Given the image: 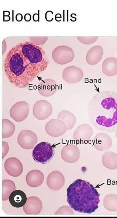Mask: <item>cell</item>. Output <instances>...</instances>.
Instances as JSON below:
<instances>
[{
  "mask_svg": "<svg viewBox=\"0 0 117 218\" xmlns=\"http://www.w3.org/2000/svg\"><path fill=\"white\" fill-rule=\"evenodd\" d=\"M49 64L43 48L27 41L10 50L5 58L4 67L9 82L14 86L23 88L44 71Z\"/></svg>",
  "mask_w": 117,
  "mask_h": 218,
  "instance_id": "obj_1",
  "label": "cell"
},
{
  "mask_svg": "<svg viewBox=\"0 0 117 218\" xmlns=\"http://www.w3.org/2000/svg\"><path fill=\"white\" fill-rule=\"evenodd\" d=\"M89 121L96 129L111 132L117 127V93L103 91L95 95L88 105Z\"/></svg>",
  "mask_w": 117,
  "mask_h": 218,
  "instance_id": "obj_2",
  "label": "cell"
},
{
  "mask_svg": "<svg viewBox=\"0 0 117 218\" xmlns=\"http://www.w3.org/2000/svg\"><path fill=\"white\" fill-rule=\"evenodd\" d=\"M67 192L68 203L77 212L91 214L98 208L100 194L87 181L76 180L69 186Z\"/></svg>",
  "mask_w": 117,
  "mask_h": 218,
  "instance_id": "obj_3",
  "label": "cell"
},
{
  "mask_svg": "<svg viewBox=\"0 0 117 218\" xmlns=\"http://www.w3.org/2000/svg\"><path fill=\"white\" fill-rule=\"evenodd\" d=\"M54 153L53 146L49 142H42L35 147L32 151V156L35 161L44 164L51 160Z\"/></svg>",
  "mask_w": 117,
  "mask_h": 218,
  "instance_id": "obj_4",
  "label": "cell"
},
{
  "mask_svg": "<svg viewBox=\"0 0 117 218\" xmlns=\"http://www.w3.org/2000/svg\"><path fill=\"white\" fill-rule=\"evenodd\" d=\"M75 54L70 47L64 45H59L55 48L52 53V57L56 63L63 65L69 63L74 59Z\"/></svg>",
  "mask_w": 117,
  "mask_h": 218,
  "instance_id": "obj_5",
  "label": "cell"
},
{
  "mask_svg": "<svg viewBox=\"0 0 117 218\" xmlns=\"http://www.w3.org/2000/svg\"><path fill=\"white\" fill-rule=\"evenodd\" d=\"M29 109V105L27 102L24 101L17 102L11 108L10 116L16 121H23L27 117Z\"/></svg>",
  "mask_w": 117,
  "mask_h": 218,
  "instance_id": "obj_6",
  "label": "cell"
},
{
  "mask_svg": "<svg viewBox=\"0 0 117 218\" xmlns=\"http://www.w3.org/2000/svg\"><path fill=\"white\" fill-rule=\"evenodd\" d=\"M52 111L51 104L45 100L37 101L33 106V114L36 119L39 120L46 119L51 115Z\"/></svg>",
  "mask_w": 117,
  "mask_h": 218,
  "instance_id": "obj_7",
  "label": "cell"
},
{
  "mask_svg": "<svg viewBox=\"0 0 117 218\" xmlns=\"http://www.w3.org/2000/svg\"><path fill=\"white\" fill-rule=\"evenodd\" d=\"M68 130L65 123L58 119H51L45 126V130L49 136L54 137H58L62 135Z\"/></svg>",
  "mask_w": 117,
  "mask_h": 218,
  "instance_id": "obj_8",
  "label": "cell"
},
{
  "mask_svg": "<svg viewBox=\"0 0 117 218\" xmlns=\"http://www.w3.org/2000/svg\"><path fill=\"white\" fill-rule=\"evenodd\" d=\"M19 145L26 149L32 148L37 142L36 134L32 131L28 130H23L19 134L17 138Z\"/></svg>",
  "mask_w": 117,
  "mask_h": 218,
  "instance_id": "obj_9",
  "label": "cell"
},
{
  "mask_svg": "<svg viewBox=\"0 0 117 218\" xmlns=\"http://www.w3.org/2000/svg\"><path fill=\"white\" fill-rule=\"evenodd\" d=\"M82 70L79 67L72 65L65 68L63 70L62 77L63 80L69 84H75L80 82L84 76Z\"/></svg>",
  "mask_w": 117,
  "mask_h": 218,
  "instance_id": "obj_10",
  "label": "cell"
},
{
  "mask_svg": "<svg viewBox=\"0 0 117 218\" xmlns=\"http://www.w3.org/2000/svg\"><path fill=\"white\" fill-rule=\"evenodd\" d=\"M62 159L65 162L73 163L77 162L80 156V151L77 147L73 144L64 146L61 152Z\"/></svg>",
  "mask_w": 117,
  "mask_h": 218,
  "instance_id": "obj_11",
  "label": "cell"
},
{
  "mask_svg": "<svg viewBox=\"0 0 117 218\" xmlns=\"http://www.w3.org/2000/svg\"><path fill=\"white\" fill-rule=\"evenodd\" d=\"M57 90L55 81L51 79L46 78L42 80L38 85V90L41 95L49 97L54 95Z\"/></svg>",
  "mask_w": 117,
  "mask_h": 218,
  "instance_id": "obj_12",
  "label": "cell"
},
{
  "mask_svg": "<svg viewBox=\"0 0 117 218\" xmlns=\"http://www.w3.org/2000/svg\"><path fill=\"white\" fill-rule=\"evenodd\" d=\"M112 141L111 138L104 133L97 134L93 140V146L97 150L100 151H107L111 147Z\"/></svg>",
  "mask_w": 117,
  "mask_h": 218,
  "instance_id": "obj_13",
  "label": "cell"
},
{
  "mask_svg": "<svg viewBox=\"0 0 117 218\" xmlns=\"http://www.w3.org/2000/svg\"><path fill=\"white\" fill-rule=\"evenodd\" d=\"M93 133L92 127L87 124L79 125L74 131L73 138L76 141L84 142L88 141Z\"/></svg>",
  "mask_w": 117,
  "mask_h": 218,
  "instance_id": "obj_14",
  "label": "cell"
},
{
  "mask_svg": "<svg viewBox=\"0 0 117 218\" xmlns=\"http://www.w3.org/2000/svg\"><path fill=\"white\" fill-rule=\"evenodd\" d=\"M103 50L100 45H95L91 48L87 52L86 59L87 63L90 65H95L101 60Z\"/></svg>",
  "mask_w": 117,
  "mask_h": 218,
  "instance_id": "obj_15",
  "label": "cell"
},
{
  "mask_svg": "<svg viewBox=\"0 0 117 218\" xmlns=\"http://www.w3.org/2000/svg\"><path fill=\"white\" fill-rule=\"evenodd\" d=\"M9 200L10 204L13 206L19 208L25 205L27 202V196L23 191L16 190L13 191L10 194Z\"/></svg>",
  "mask_w": 117,
  "mask_h": 218,
  "instance_id": "obj_16",
  "label": "cell"
},
{
  "mask_svg": "<svg viewBox=\"0 0 117 218\" xmlns=\"http://www.w3.org/2000/svg\"><path fill=\"white\" fill-rule=\"evenodd\" d=\"M103 73L107 76H112L117 74V59L113 57L106 58L102 65Z\"/></svg>",
  "mask_w": 117,
  "mask_h": 218,
  "instance_id": "obj_17",
  "label": "cell"
},
{
  "mask_svg": "<svg viewBox=\"0 0 117 218\" xmlns=\"http://www.w3.org/2000/svg\"><path fill=\"white\" fill-rule=\"evenodd\" d=\"M103 165L110 170L117 169V154L112 151L105 152L102 156Z\"/></svg>",
  "mask_w": 117,
  "mask_h": 218,
  "instance_id": "obj_18",
  "label": "cell"
},
{
  "mask_svg": "<svg viewBox=\"0 0 117 218\" xmlns=\"http://www.w3.org/2000/svg\"><path fill=\"white\" fill-rule=\"evenodd\" d=\"M57 118L65 123L68 130L72 129L76 122V118L74 115L68 110H64L60 111Z\"/></svg>",
  "mask_w": 117,
  "mask_h": 218,
  "instance_id": "obj_19",
  "label": "cell"
},
{
  "mask_svg": "<svg viewBox=\"0 0 117 218\" xmlns=\"http://www.w3.org/2000/svg\"><path fill=\"white\" fill-rule=\"evenodd\" d=\"M4 167L8 173L9 172H22L23 169L21 162L15 157H10L7 159L5 162Z\"/></svg>",
  "mask_w": 117,
  "mask_h": 218,
  "instance_id": "obj_20",
  "label": "cell"
},
{
  "mask_svg": "<svg viewBox=\"0 0 117 218\" xmlns=\"http://www.w3.org/2000/svg\"><path fill=\"white\" fill-rule=\"evenodd\" d=\"M104 208L111 212L117 211V195L109 194L105 196L103 200Z\"/></svg>",
  "mask_w": 117,
  "mask_h": 218,
  "instance_id": "obj_21",
  "label": "cell"
},
{
  "mask_svg": "<svg viewBox=\"0 0 117 218\" xmlns=\"http://www.w3.org/2000/svg\"><path fill=\"white\" fill-rule=\"evenodd\" d=\"M3 138H8L14 133L15 129L14 124L7 119H2Z\"/></svg>",
  "mask_w": 117,
  "mask_h": 218,
  "instance_id": "obj_22",
  "label": "cell"
},
{
  "mask_svg": "<svg viewBox=\"0 0 117 218\" xmlns=\"http://www.w3.org/2000/svg\"><path fill=\"white\" fill-rule=\"evenodd\" d=\"M52 189L58 190L62 188L65 183V178L63 175L59 171H53Z\"/></svg>",
  "mask_w": 117,
  "mask_h": 218,
  "instance_id": "obj_23",
  "label": "cell"
},
{
  "mask_svg": "<svg viewBox=\"0 0 117 218\" xmlns=\"http://www.w3.org/2000/svg\"><path fill=\"white\" fill-rule=\"evenodd\" d=\"M30 41L36 45H42L44 44L48 40L47 37H30Z\"/></svg>",
  "mask_w": 117,
  "mask_h": 218,
  "instance_id": "obj_24",
  "label": "cell"
},
{
  "mask_svg": "<svg viewBox=\"0 0 117 218\" xmlns=\"http://www.w3.org/2000/svg\"><path fill=\"white\" fill-rule=\"evenodd\" d=\"M98 37H78L77 39L81 43L85 44H90L95 42L98 38Z\"/></svg>",
  "mask_w": 117,
  "mask_h": 218,
  "instance_id": "obj_25",
  "label": "cell"
},
{
  "mask_svg": "<svg viewBox=\"0 0 117 218\" xmlns=\"http://www.w3.org/2000/svg\"><path fill=\"white\" fill-rule=\"evenodd\" d=\"M57 214H73V210L68 206H63L61 207L58 210Z\"/></svg>",
  "mask_w": 117,
  "mask_h": 218,
  "instance_id": "obj_26",
  "label": "cell"
},
{
  "mask_svg": "<svg viewBox=\"0 0 117 218\" xmlns=\"http://www.w3.org/2000/svg\"><path fill=\"white\" fill-rule=\"evenodd\" d=\"M3 146V158L8 153L9 150V146L8 143L6 142H2Z\"/></svg>",
  "mask_w": 117,
  "mask_h": 218,
  "instance_id": "obj_27",
  "label": "cell"
},
{
  "mask_svg": "<svg viewBox=\"0 0 117 218\" xmlns=\"http://www.w3.org/2000/svg\"><path fill=\"white\" fill-rule=\"evenodd\" d=\"M24 19L27 22L30 21L31 19V15L29 13L25 14L24 16Z\"/></svg>",
  "mask_w": 117,
  "mask_h": 218,
  "instance_id": "obj_28",
  "label": "cell"
},
{
  "mask_svg": "<svg viewBox=\"0 0 117 218\" xmlns=\"http://www.w3.org/2000/svg\"><path fill=\"white\" fill-rule=\"evenodd\" d=\"M16 19L17 21L19 22L21 21L23 19L22 15L20 13H17L16 16Z\"/></svg>",
  "mask_w": 117,
  "mask_h": 218,
  "instance_id": "obj_29",
  "label": "cell"
},
{
  "mask_svg": "<svg viewBox=\"0 0 117 218\" xmlns=\"http://www.w3.org/2000/svg\"><path fill=\"white\" fill-rule=\"evenodd\" d=\"M33 19L35 21H37L39 20V14L34 13L32 16Z\"/></svg>",
  "mask_w": 117,
  "mask_h": 218,
  "instance_id": "obj_30",
  "label": "cell"
},
{
  "mask_svg": "<svg viewBox=\"0 0 117 218\" xmlns=\"http://www.w3.org/2000/svg\"><path fill=\"white\" fill-rule=\"evenodd\" d=\"M115 135L116 137L117 138V127L116 129Z\"/></svg>",
  "mask_w": 117,
  "mask_h": 218,
  "instance_id": "obj_31",
  "label": "cell"
},
{
  "mask_svg": "<svg viewBox=\"0 0 117 218\" xmlns=\"http://www.w3.org/2000/svg\"><path fill=\"white\" fill-rule=\"evenodd\" d=\"M33 177H34L33 178H34V179H37V177H35V178H34L35 177H34V176L33 175ZM34 181H35V180H34Z\"/></svg>",
  "mask_w": 117,
  "mask_h": 218,
  "instance_id": "obj_32",
  "label": "cell"
}]
</instances>
